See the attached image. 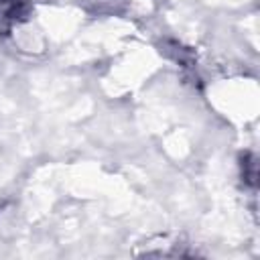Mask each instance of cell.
Returning a JSON list of instances; mask_svg holds the SVG:
<instances>
[{
  "label": "cell",
  "instance_id": "obj_1",
  "mask_svg": "<svg viewBox=\"0 0 260 260\" xmlns=\"http://www.w3.org/2000/svg\"><path fill=\"white\" fill-rule=\"evenodd\" d=\"M28 12V0H0V30H8L12 24L26 20Z\"/></svg>",
  "mask_w": 260,
  "mask_h": 260
}]
</instances>
